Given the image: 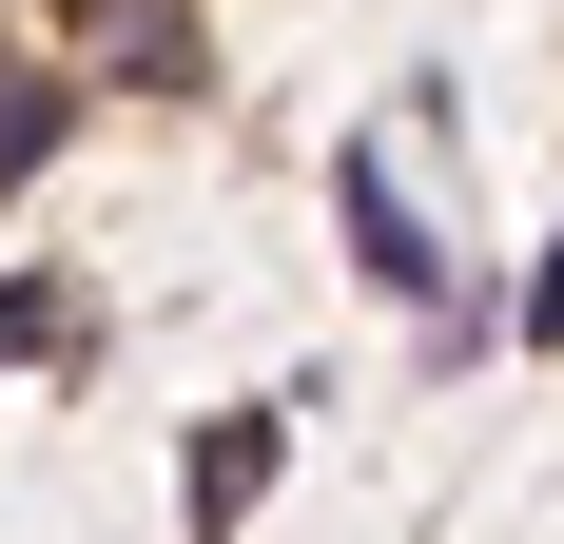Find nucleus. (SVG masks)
Masks as SVG:
<instances>
[{
  "mask_svg": "<svg viewBox=\"0 0 564 544\" xmlns=\"http://www.w3.org/2000/svg\"><path fill=\"white\" fill-rule=\"evenodd\" d=\"M78 40H98L117 78H195V40H175V0H78Z\"/></svg>",
  "mask_w": 564,
  "mask_h": 544,
  "instance_id": "7ed1b4c3",
  "label": "nucleus"
},
{
  "mask_svg": "<svg viewBox=\"0 0 564 544\" xmlns=\"http://www.w3.org/2000/svg\"><path fill=\"white\" fill-rule=\"evenodd\" d=\"M273 467H292V409H234V428L195 447V467H175V505H195V544H234V525H253V487H273Z\"/></svg>",
  "mask_w": 564,
  "mask_h": 544,
  "instance_id": "f03ea898",
  "label": "nucleus"
},
{
  "mask_svg": "<svg viewBox=\"0 0 564 544\" xmlns=\"http://www.w3.org/2000/svg\"><path fill=\"white\" fill-rule=\"evenodd\" d=\"M40 330H58V292H0V350H40Z\"/></svg>",
  "mask_w": 564,
  "mask_h": 544,
  "instance_id": "39448f33",
  "label": "nucleus"
},
{
  "mask_svg": "<svg viewBox=\"0 0 564 544\" xmlns=\"http://www.w3.org/2000/svg\"><path fill=\"white\" fill-rule=\"evenodd\" d=\"M40 137H58V98H40V78H0V175L40 156Z\"/></svg>",
  "mask_w": 564,
  "mask_h": 544,
  "instance_id": "20e7f679",
  "label": "nucleus"
},
{
  "mask_svg": "<svg viewBox=\"0 0 564 544\" xmlns=\"http://www.w3.org/2000/svg\"><path fill=\"white\" fill-rule=\"evenodd\" d=\"M332 215H350V253H370V292H409V312H448V215H429V137H350V175H332Z\"/></svg>",
  "mask_w": 564,
  "mask_h": 544,
  "instance_id": "f257e3e1",
  "label": "nucleus"
}]
</instances>
